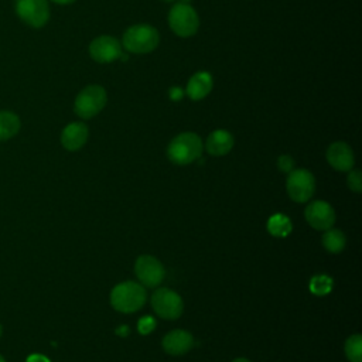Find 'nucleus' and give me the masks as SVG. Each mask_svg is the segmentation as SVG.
<instances>
[{
	"mask_svg": "<svg viewBox=\"0 0 362 362\" xmlns=\"http://www.w3.org/2000/svg\"><path fill=\"white\" fill-rule=\"evenodd\" d=\"M332 288V279L327 274H317L310 280V290L317 296H325Z\"/></svg>",
	"mask_w": 362,
	"mask_h": 362,
	"instance_id": "21",
	"label": "nucleus"
},
{
	"mask_svg": "<svg viewBox=\"0 0 362 362\" xmlns=\"http://www.w3.org/2000/svg\"><path fill=\"white\" fill-rule=\"evenodd\" d=\"M106 100L107 96L102 86L88 85L76 95L74 110L81 119H90L105 107Z\"/></svg>",
	"mask_w": 362,
	"mask_h": 362,
	"instance_id": "4",
	"label": "nucleus"
},
{
	"mask_svg": "<svg viewBox=\"0 0 362 362\" xmlns=\"http://www.w3.org/2000/svg\"><path fill=\"white\" fill-rule=\"evenodd\" d=\"M277 165H279V170L283 171V173H290L293 168H294V160L287 156V154H283L279 157L277 160Z\"/></svg>",
	"mask_w": 362,
	"mask_h": 362,
	"instance_id": "24",
	"label": "nucleus"
},
{
	"mask_svg": "<svg viewBox=\"0 0 362 362\" xmlns=\"http://www.w3.org/2000/svg\"><path fill=\"white\" fill-rule=\"evenodd\" d=\"M202 140L197 133L185 132L175 136L168 147L167 157L177 165H187L198 160L202 154Z\"/></svg>",
	"mask_w": 362,
	"mask_h": 362,
	"instance_id": "1",
	"label": "nucleus"
},
{
	"mask_svg": "<svg viewBox=\"0 0 362 362\" xmlns=\"http://www.w3.org/2000/svg\"><path fill=\"white\" fill-rule=\"evenodd\" d=\"M233 147V136L223 129L214 130L206 141H205V148L211 156H225L228 154Z\"/></svg>",
	"mask_w": 362,
	"mask_h": 362,
	"instance_id": "15",
	"label": "nucleus"
},
{
	"mask_svg": "<svg viewBox=\"0 0 362 362\" xmlns=\"http://www.w3.org/2000/svg\"><path fill=\"white\" fill-rule=\"evenodd\" d=\"M156 327V320L150 315H144L139 320V324H137V329L141 335H147L150 334Z\"/></svg>",
	"mask_w": 362,
	"mask_h": 362,
	"instance_id": "23",
	"label": "nucleus"
},
{
	"mask_svg": "<svg viewBox=\"0 0 362 362\" xmlns=\"http://www.w3.org/2000/svg\"><path fill=\"white\" fill-rule=\"evenodd\" d=\"M163 1H174V0H163Z\"/></svg>",
	"mask_w": 362,
	"mask_h": 362,
	"instance_id": "32",
	"label": "nucleus"
},
{
	"mask_svg": "<svg viewBox=\"0 0 362 362\" xmlns=\"http://www.w3.org/2000/svg\"><path fill=\"white\" fill-rule=\"evenodd\" d=\"M161 345L168 355L178 356L187 354L192 348L194 338L191 332L185 329H173L164 335Z\"/></svg>",
	"mask_w": 362,
	"mask_h": 362,
	"instance_id": "13",
	"label": "nucleus"
},
{
	"mask_svg": "<svg viewBox=\"0 0 362 362\" xmlns=\"http://www.w3.org/2000/svg\"><path fill=\"white\" fill-rule=\"evenodd\" d=\"M286 189L293 201L305 202L315 192V178L308 170L293 168L287 175Z\"/></svg>",
	"mask_w": 362,
	"mask_h": 362,
	"instance_id": "8",
	"label": "nucleus"
},
{
	"mask_svg": "<svg viewBox=\"0 0 362 362\" xmlns=\"http://www.w3.org/2000/svg\"><path fill=\"white\" fill-rule=\"evenodd\" d=\"M150 301L156 314L164 320H175L182 314L184 310L181 296L167 287L157 288Z\"/></svg>",
	"mask_w": 362,
	"mask_h": 362,
	"instance_id": "7",
	"label": "nucleus"
},
{
	"mask_svg": "<svg viewBox=\"0 0 362 362\" xmlns=\"http://www.w3.org/2000/svg\"><path fill=\"white\" fill-rule=\"evenodd\" d=\"M52 3H57V4H62V6H65V4H71V3H74L75 0H51Z\"/></svg>",
	"mask_w": 362,
	"mask_h": 362,
	"instance_id": "27",
	"label": "nucleus"
},
{
	"mask_svg": "<svg viewBox=\"0 0 362 362\" xmlns=\"http://www.w3.org/2000/svg\"><path fill=\"white\" fill-rule=\"evenodd\" d=\"M345 243H346V239H345V235L342 233V230L332 229V228L324 230L322 246L325 247L327 252L339 253V252L344 250Z\"/></svg>",
	"mask_w": 362,
	"mask_h": 362,
	"instance_id": "18",
	"label": "nucleus"
},
{
	"mask_svg": "<svg viewBox=\"0 0 362 362\" xmlns=\"http://www.w3.org/2000/svg\"><path fill=\"white\" fill-rule=\"evenodd\" d=\"M344 349L349 362H362V337L359 334L351 335L345 341Z\"/></svg>",
	"mask_w": 362,
	"mask_h": 362,
	"instance_id": "20",
	"label": "nucleus"
},
{
	"mask_svg": "<svg viewBox=\"0 0 362 362\" xmlns=\"http://www.w3.org/2000/svg\"><path fill=\"white\" fill-rule=\"evenodd\" d=\"M291 229H293V225L290 218L283 214H274L267 221V230L270 235L276 238L287 236L291 232Z\"/></svg>",
	"mask_w": 362,
	"mask_h": 362,
	"instance_id": "19",
	"label": "nucleus"
},
{
	"mask_svg": "<svg viewBox=\"0 0 362 362\" xmlns=\"http://www.w3.org/2000/svg\"><path fill=\"white\" fill-rule=\"evenodd\" d=\"M305 221L308 225L317 230H327L335 223V211L325 201H313L307 205L304 211Z\"/></svg>",
	"mask_w": 362,
	"mask_h": 362,
	"instance_id": "10",
	"label": "nucleus"
},
{
	"mask_svg": "<svg viewBox=\"0 0 362 362\" xmlns=\"http://www.w3.org/2000/svg\"><path fill=\"white\" fill-rule=\"evenodd\" d=\"M17 17L33 28L44 27L49 20L48 0H14Z\"/></svg>",
	"mask_w": 362,
	"mask_h": 362,
	"instance_id": "6",
	"label": "nucleus"
},
{
	"mask_svg": "<svg viewBox=\"0 0 362 362\" xmlns=\"http://www.w3.org/2000/svg\"><path fill=\"white\" fill-rule=\"evenodd\" d=\"M21 127V120L17 113L11 110H0V141L14 137Z\"/></svg>",
	"mask_w": 362,
	"mask_h": 362,
	"instance_id": "17",
	"label": "nucleus"
},
{
	"mask_svg": "<svg viewBox=\"0 0 362 362\" xmlns=\"http://www.w3.org/2000/svg\"><path fill=\"white\" fill-rule=\"evenodd\" d=\"M232 362H250V361L246 359V358H236V359H233Z\"/></svg>",
	"mask_w": 362,
	"mask_h": 362,
	"instance_id": "28",
	"label": "nucleus"
},
{
	"mask_svg": "<svg viewBox=\"0 0 362 362\" xmlns=\"http://www.w3.org/2000/svg\"><path fill=\"white\" fill-rule=\"evenodd\" d=\"M181 96H182V92H181L180 88H173V89L170 90V98H171V99L177 100V99H180Z\"/></svg>",
	"mask_w": 362,
	"mask_h": 362,
	"instance_id": "26",
	"label": "nucleus"
},
{
	"mask_svg": "<svg viewBox=\"0 0 362 362\" xmlns=\"http://www.w3.org/2000/svg\"><path fill=\"white\" fill-rule=\"evenodd\" d=\"M89 55L96 62L109 64L122 55V45L110 35H100L89 44Z\"/></svg>",
	"mask_w": 362,
	"mask_h": 362,
	"instance_id": "11",
	"label": "nucleus"
},
{
	"mask_svg": "<svg viewBox=\"0 0 362 362\" xmlns=\"http://www.w3.org/2000/svg\"><path fill=\"white\" fill-rule=\"evenodd\" d=\"M134 273L144 287H157L165 276L164 266L151 255H141L134 263Z\"/></svg>",
	"mask_w": 362,
	"mask_h": 362,
	"instance_id": "9",
	"label": "nucleus"
},
{
	"mask_svg": "<svg viewBox=\"0 0 362 362\" xmlns=\"http://www.w3.org/2000/svg\"><path fill=\"white\" fill-rule=\"evenodd\" d=\"M89 136L88 126L82 122H72L61 132V144L68 151H76L83 147Z\"/></svg>",
	"mask_w": 362,
	"mask_h": 362,
	"instance_id": "14",
	"label": "nucleus"
},
{
	"mask_svg": "<svg viewBox=\"0 0 362 362\" xmlns=\"http://www.w3.org/2000/svg\"><path fill=\"white\" fill-rule=\"evenodd\" d=\"M160 42L158 31L148 24H136L123 34V47L134 54H147L157 48Z\"/></svg>",
	"mask_w": 362,
	"mask_h": 362,
	"instance_id": "3",
	"label": "nucleus"
},
{
	"mask_svg": "<svg viewBox=\"0 0 362 362\" xmlns=\"http://www.w3.org/2000/svg\"><path fill=\"white\" fill-rule=\"evenodd\" d=\"M189 1H191V0H181V1H180V3H185V4H188V3H189Z\"/></svg>",
	"mask_w": 362,
	"mask_h": 362,
	"instance_id": "29",
	"label": "nucleus"
},
{
	"mask_svg": "<svg viewBox=\"0 0 362 362\" xmlns=\"http://www.w3.org/2000/svg\"><path fill=\"white\" fill-rule=\"evenodd\" d=\"M1 334H3V327H1V324H0V338H1Z\"/></svg>",
	"mask_w": 362,
	"mask_h": 362,
	"instance_id": "31",
	"label": "nucleus"
},
{
	"mask_svg": "<svg viewBox=\"0 0 362 362\" xmlns=\"http://www.w3.org/2000/svg\"><path fill=\"white\" fill-rule=\"evenodd\" d=\"M146 288L136 281H123L116 284L110 291V304L116 311L134 313L146 303Z\"/></svg>",
	"mask_w": 362,
	"mask_h": 362,
	"instance_id": "2",
	"label": "nucleus"
},
{
	"mask_svg": "<svg viewBox=\"0 0 362 362\" xmlns=\"http://www.w3.org/2000/svg\"><path fill=\"white\" fill-rule=\"evenodd\" d=\"M212 86H214V81H212L211 74L201 71V72L194 74L189 78V81L187 83V95L192 100H201L211 92Z\"/></svg>",
	"mask_w": 362,
	"mask_h": 362,
	"instance_id": "16",
	"label": "nucleus"
},
{
	"mask_svg": "<svg viewBox=\"0 0 362 362\" xmlns=\"http://www.w3.org/2000/svg\"><path fill=\"white\" fill-rule=\"evenodd\" d=\"M346 182L349 189L355 191V192H361L362 191V175L359 170H349V174L346 177Z\"/></svg>",
	"mask_w": 362,
	"mask_h": 362,
	"instance_id": "22",
	"label": "nucleus"
},
{
	"mask_svg": "<svg viewBox=\"0 0 362 362\" xmlns=\"http://www.w3.org/2000/svg\"><path fill=\"white\" fill-rule=\"evenodd\" d=\"M327 161L338 171H349L355 163L354 151L345 141H335L327 148Z\"/></svg>",
	"mask_w": 362,
	"mask_h": 362,
	"instance_id": "12",
	"label": "nucleus"
},
{
	"mask_svg": "<svg viewBox=\"0 0 362 362\" xmlns=\"http://www.w3.org/2000/svg\"><path fill=\"white\" fill-rule=\"evenodd\" d=\"M27 362H49L44 355H31Z\"/></svg>",
	"mask_w": 362,
	"mask_h": 362,
	"instance_id": "25",
	"label": "nucleus"
},
{
	"mask_svg": "<svg viewBox=\"0 0 362 362\" xmlns=\"http://www.w3.org/2000/svg\"><path fill=\"white\" fill-rule=\"evenodd\" d=\"M168 25L178 37L194 35L199 27V18L194 7L185 3H177L168 13Z\"/></svg>",
	"mask_w": 362,
	"mask_h": 362,
	"instance_id": "5",
	"label": "nucleus"
},
{
	"mask_svg": "<svg viewBox=\"0 0 362 362\" xmlns=\"http://www.w3.org/2000/svg\"><path fill=\"white\" fill-rule=\"evenodd\" d=\"M0 362H7V361L4 359V356H1V355H0Z\"/></svg>",
	"mask_w": 362,
	"mask_h": 362,
	"instance_id": "30",
	"label": "nucleus"
}]
</instances>
